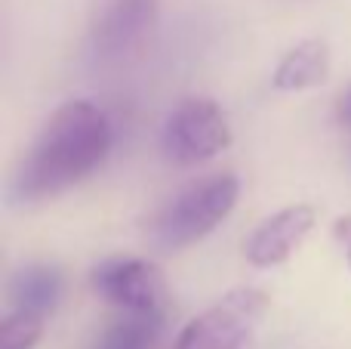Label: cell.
<instances>
[{
  "label": "cell",
  "instance_id": "6da1fadb",
  "mask_svg": "<svg viewBox=\"0 0 351 349\" xmlns=\"http://www.w3.org/2000/svg\"><path fill=\"white\" fill-rule=\"evenodd\" d=\"M111 148V124L93 102H65L53 111L31 142L12 177L16 201H40L77 185L105 161Z\"/></svg>",
  "mask_w": 351,
  "mask_h": 349
},
{
  "label": "cell",
  "instance_id": "7a4b0ae2",
  "mask_svg": "<svg viewBox=\"0 0 351 349\" xmlns=\"http://www.w3.org/2000/svg\"><path fill=\"white\" fill-rule=\"evenodd\" d=\"M237 192L241 185L231 173H216L182 189L152 220V245L160 251H182L200 241L234 210Z\"/></svg>",
  "mask_w": 351,
  "mask_h": 349
},
{
  "label": "cell",
  "instance_id": "3957f363",
  "mask_svg": "<svg viewBox=\"0 0 351 349\" xmlns=\"http://www.w3.org/2000/svg\"><path fill=\"white\" fill-rule=\"evenodd\" d=\"M268 300L262 291L241 288L182 328L173 349H243L262 322Z\"/></svg>",
  "mask_w": 351,
  "mask_h": 349
},
{
  "label": "cell",
  "instance_id": "277c9868",
  "mask_svg": "<svg viewBox=\"0 0 351 349\" xmlns=\"http://www.w3.org/2000/svg\"><path fill=\"white\" fill-rule=\"evenodd\" d=\"M231 142L228 117L213 99L194 96L182 99L170 111L160 136V148L176 164H200L210 161Z\"/></svg>",
  "mask_w": 351,
  "mask_h": 349
},
{
  "label": "cell",
  "instance_id": "5b68a950",
  "mask_svg": "<svg viewBox=\"0 0 351 349\" xmlns=\"http://www.w3.org/2000/svg\"><path fill=\"white\" fill-rule=\"evenodd\" d=\"M93 291L123 313H160L167 297L164 275L148 260H108L93 269Z\"/></svg>",
  "mask_w": 351,
  "mask_h": 349
},
{
  "label": "cell",
  "instance_id": "8992f818",
  "mask_svg": "<svg viewBox=\"0 0 351 349\" xmlns=\"http://www.w3.org/2000/svg\"><path fill=\"white\" fill-rule=\"evenodd\" d=\"M160 0H105L93 25V53L99 59H117L145 37L158 19Z\"/></svg>",
  "mask_w": 351,
  "mask_h": 349
},
{
  "label": "cell",
  "instance_id": "52a82bcc",
  "mask_svg": "<svg viewBox=\"0 0 351 349\" xmlns=\"http://www.w3.org/2000/svg\"><path fill=\"white\" fill-rule=\"evenodd\" d=\"M315 226V210L308 204H293L284 207L280 214L268 216L259 229L247 238L243 254L253 266L268 269V266H280L293 257L299 245L305 241V235Z\"/></svg>",
  "mask_w": 351,
  "mask_h": 349
},
{
  "label": "cell",
  "instance_id": "ba28073f",
  "mask_svg": "<svg viewBox=\"0 0 351 349\" xmlns=\"http://www.w3.org/2000/svg\"><path fill=\"white\" fill-rule=\"evenodd\" d=\"M62 297V272L56 266L31 263L19 269L10 282V300L12 309H28V313L47 315L56 309Z\"/></svg>",
  "mask_w": 351,
  "mask_h": 349
},
{
  "label": "cell",
  "instance_id": "9c48e42d",
  "mask_svg": "<svg viewBox=\"0 0 351 349\" xmlns=\"http://www.w3.org/2000/svg\"><path fill=\"white\" fill-rule=\"evenodd\" d=\"M330 74V53L324 41H302L280 59L274 71V87L278 90H308V87L324 84Z\"/></svg>",
  "mask_w": 351,
  "mask_h": 349
},
{
  "label": "cell",
  "instance_id": "30bf717a",
  "mask_svg": "<svg viewBox=\"0 0 351 349\" xmlns=\"http://www.w3.org/2000/svg\"><path fill=\"white\" fill-rule=\"evenodd\" d=\"M160 325H164L160 313H127V319H117L93 349H152Z\"/></svg>",
  "mask_w": 351,
  "mask_h": 349
},
{
  "label": "cell",
  "instance_id": "8fae6325",
  "mask_svg": "<svg viewBox=\"0 0 351 349\" xmlns=\"http://www.w3.org/2000/svg\"><path fill=\"white\" fill-rule=\"evenodd\" d=\"M43 334V315L12 309L0 325V349H34Z\"/></svg>",
  "mask_w": 351,
  "mask_h": 349
},
{
  "label": "cell",
  "instance_id": "7c38bea8",
  "mask_svg": "<svg viewBox=\"0 0 351 349\" xmlns=\"http://www.w3.org/2000/svg\"><path fill=\"white\" fill-rule=\"evenodd\" d=\"M339 117H342L346 124H351V93H348L346 99H342V105H339Z\"/></svg>",
  "mask_w": 351,
  "mask_h": 349
},
{
  "label": "cell",
  "instance_id": "4fadbf2b",
  "mask_svg": "<svg viewBox=\"0 0 351 349\" xmlns=\"http://www.w3.org/2000/svg\"><path fill=\"white\" fill-rule=\"evenodd\" d=\"M348 263H351V232H348Z\"/></svg>",
  "mask_w": 351,
  "mask_h": 349
}]
</instances>
